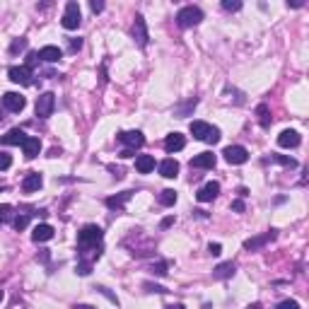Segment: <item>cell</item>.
<instances>
[{"instance_id": "obj_11", "label": "cell", "mask_w": 309, "mask_h": 309, "mask_svg": "<svg viewBox=\"0 0 309 309\" xmlns=\"http://www.w3.org/2000/svg\"><path fill=\"white\" fill-rule=\"evenodd\" d=\"M133 198V191H123V193H119V196H109L107 201V208L109 210H116V213H121L123 208H126V203Z\"/></svg>"}, {"instance_id": "obj_16", "label": "cell", "mask_w": 309, "mask_h": 309, "mask_svg": "<svg viewBox=\"0 0 309 309\" xmlns=\"http://www.w3.org/2000/svg\"><path fill=\"white\" fill-rule=\"evenodd\" d=\"M157 169H160V174L164 176V179H176V174H179V162L172 160V157H167V160H162L160 164H157Z\"/></svg>"}, {"instance_id": "obj_36", "label": "cell", "mask_w": 309, "mask_h": 309, "mask_svg": "<svg viewBox=\"0 0 309 309\" xmlns=\"http://www.w3.org/2000/svg\"><path fill=\"white\" fill-rule=\"evenodd\" d=\"M275 309H299V302L297 299H282Z\"/></svg>"}, {"instance_id": "obj_14", "label": "cell", "mask_w": 309, "mask_h": 309, "mask_svg": "<svg viewBox=\"0 0 309 309\" xmlns=\"http://www.w3.org/2000/svg\"><path fill=\"white\" fill-rule=\"evenodd\" d=\"M54 232L56 229L49 225V222H41V225H37L34 227V232H32V239L37 244H41V242H49V239H54Z\"/></svg>"}, {"instance_id": "obj_22", "label": "cell", "mask_w": 309, "mask_h": 309, "mask_svg": "<svg viewBox=\"0 0 309 309\" xmlns=\"http://www.w3.org/2000/svg\"><path fill=\"white\" fill-rule=\"evenodd\" d=\"M37 56H39L41 61H46V63H58V61L63 58V51H61L58 46H44Z\"/></svg>"}, {"instance_id": "obj_34", "label": "cell", "mask_w": 309, "mask_h": 309, "mask_svg": "<svg viewBox=\"0 0 309 309\" xmlns=\"http://www.w3.org/2000/svg\"><path fill=\"white\" fill-rule=\"evenodd\" d=\"M13 167V157L8 155V152H0V172H5V169H10Z\"/></svg>"}, {"instance_id": "obj_15", "label": "cell", "mask_w": 309, "mask_h": 309, "mask_svg": "<svg viewBox=\"0 0 309 309\" xmlns=\"http://www.w3.org/2000/svg\"><path fill=\"white\" fill-rule=\"evenodd\" d=\"M186 148V138L181 133H169L167 135V140H164V150L172 155V152H179V150Z\"/></svg>"}, {"instance_id": "obj_45", "label": "cell", "mask_w": 309, "mask_h": 309, "mask_svg": "<svg viewBox=\"0 0 309 309\" xmlns=\"http://www.w3.org/2000/svg\"><path fill=\"white\" fill-rule=\"evenodd\" d=\"M73 309H97V307H92V304H75Z\"/></svg>"}, {"instance_id": "obj_10", "label": "cell", "mask_w": 309, "mask_h": 309, "mask_svg": "<svg viewBox=\"0 0 309 309\" xmlns=\"http://www.w3.org/2000/svg\"><path fill=\"white\" fill-rule=\"evenodd\" d=\"M133 39L138 41V46L140 49H145L148 46V27H145V20H143V15H135V22H133Z\"/></svg>"}, {"instance_id": "obj_4", "label": "cell", "mask_w": 309, "mask_h": 309, "mask_svg": "<svg viewBox=\"0 0 309 309\" xmlns=\"http://www.w3.org/2000/svg\"><path fill=\"white\" fill-rule=\"evenodd\" d=\"M82 22V13H80V5L75 3V0H70L66 5V13H63V20H61V25H63V29H68V32H73V29H78Z\"/></svg>"}, {"instance_id": "obj_17", "label": "cell", "mask_w": 309, "mask_h": 309, "mask_svg": "<svg viewBox=\"0 0 309 309\" xmlns=\"http://www.w3.org/2000/svg\"><path fill=\"white\" fill-rule=\"evenodd\" d=\"M22 150H25V157H27V160H34L41 152V140L34 138V135H27V140L22 143Z\"/></svg>"}, {"instance_id": "obj_25", "label": "cell", "mask_w": 309, "mask_h": 309, "mask_svg": "<svg viewBox=\"0 0 309 309\" xmlns=\"http://www.w3.org/2000/svg\"><path fill=\"white\" fill-rule=\"evenodd\" d=\"M256 116H258V123H261V128H268V126H270L268 104H258V107H256Z\"/></svg>"}, {"instance_id": "obj_29", "label": "cell", "mask_w": 309, "mask_h": 309, "mask_svg": "<svg viewBox=\"0 0 309 309\" xmlns=\"http://www.w3.org/2000/svg\"><path fill=\"white\" fill-rule=\"evenodd\" d=\"M25 49H27V39H22V37H20V39H15L13 44H10V54H20V51H25Z\"/></svg>"}, {"instance_id": "obj_5", "label": "cell", "mask_w": 309, "mask_h": 309, "mask_svg": "<svg viewBox=\"0 0 309 309\" xmlns=\"http://www.w3.org/2000/svg\"><path fill=\"white\" fill-rule=\"evenodd\" d=\"M54 109H56V94L54 92L39 94V99H37V116L39 119H49L54 114Z\"/></svg>"}, {"instance_id": "obj_9", "label": "cell", "mask_w": 309, "mask_h": 309, "mask_svg": "<svg viewBox=\"0 0 309 309\" xmlns=\"http://www.w3.org/2000/svg\"><path fill=\"white\" fill-rule=\"evenodd\" d=\"M8 78L17 85H32V68L29 66H13L8 70Z\"/></svg>"}, {"instance_id": "obj_19", "label": "cell", "mask_w": 309, "mask_h": 309, "mask_svg": "<svg viewBox=\"0 0 309 309\" xmlns=\"http://www.w3.org/2000/svg\"><path fill=\"white\" fill-rule=\"evenodd\" d=\"M299 143H302V138H299L297 131H282V133L278 135V145H280V148H297Z\"/></svg>"}, {"instance_id": "obj_40", "label": "cell", "mask_w": 309, "mask_h": 309, "mask_svg": "<svg viewBox=\"0 0 309 309\" xmlns=\"http://www.w3.org/2000/svg\"><path fill=\"white\" fill-rule=\"evenodd\" d=\"M82 49V39L80 37H78V39H70V51H73V54H75V51H80Z\"/></svg>"}, {"instance_id": "obj_18", "label": "cell", "mask_w": 309, "mask_h": 309, "mask_svg": "<svg viewBox=\"0 0 309 309\" xmlns=\"http://www.w3.org/2000/svg\"><path fill=\"white\" fill-rule=\"evenodd\" d=\"M270 239H275V232H273V229H270V232H266V234H261V237L246 239V242H244V249H246V251H256V249H261L263 244H268Z\"/></svg>"}, {"instance_id": "obj_26", "label": "cell", "mask_w": 309, "mask_h": 309, "mask_svg": "<svg viewBox=\"0 0 309 309\" xmlns=\"http://www.w3.org/2000/svg\"><path fill=\"white\" fill-rule=\"evenodd\" d=\"M160 203L164 205V208L174 205V203H176V191H174V188H164V191L160 193Z\"/></svg>"}, {"instance_id": "obj_6", "label": "cell", "mask_w": 309, "mask_h": 309, "mask_svg": "<svg viewBox=\"0 0 309 309\" xmlns=\"http://www.w3.org/2000/svg\"><path fill=\"white\" fill-rule=\"evenodd\" d=\"M225 162L227 164H244V162L249 160V150L244 148V145H229L225 148Z\"/></svg>"}, {"instance_id": "obj_7", "label": "cell", "mask_w": 309, "mask_h": 309, "mask_svg": "<svg viewBox=\"0 0 309 309\" xmlns=\"http://www.w3.org/2000/svg\"><path fill=\"white\" fill-rule=\"evenodd\" d=\"M3 107L8 109V111H13V114H20L22 109L27 107V99L20 92H5L3 94Z\"/></svg>"}, {"instance_id": "obj_42", "label": "cell", "mask_w": 309, "mask_h": 309, "mask_svg": "<svg viewBox=\"0 0 309 309\" xmlns=\"http://www.w3.org/2000/svg\"><path fill=\"white\" fill-rule=\"evenodd\" d=\"M172 225H174V217H172V215H169V217H164V220H162V229L172 227Z\"/></svg>"}, {"instance_id": "obj_3", "label": "cell", "mask_w": 309, "mask_h": 309, "mask_svg": "<svg viewBox=\"0 0 309 309\" xmlns=\"http://www.w3.org/2000/svg\"><path fill=\"white\" fill-rule=\"evenodd\" d=\"M201 20H203V10L196 8V5H186V8H181L176 13V25L181 29L196 27V25H201Z\"/></svg>"}, {"instance_id": "obj_43", "label": "cell", "mask_w": 309, "mask_h": 309, "mask_svg": "<svg viewBox=\"0 0 309 309\" xmlns=\"http://www.w3.org/2000/svg\"><path fill=\"white\" fill-rule=\"evenodd\" d=\"M119 155H121L123 160H128V157H133V155H135V150H128V148H126V150H121Z\"/></svg>"}, {"instance_id": "obj_1", "label": "cell", "mask_w": 309, "mask_h": 309, "mask_svg": "<svg viewBox=\"0 0 309 309\" xmlns=\"http://www.w3.org/2000/svg\"><path fill=\"white\" fill-rule=\"evenodd\" d=\"M102 239H104V232L99 225H85L78 232V263L92 266L102 256V249H104Z\"/></svg>"}, {"instance_id": "obj_37", "label": "cell", "mask_w": 309, "mask_h": 309, "mask_svg": "<svg viewBox=\"0 0 309 309\" xmlns=\"http://www.w3.org/2000/svg\"><path fill=\"white\" fill-rule=\"evenodd\" d=\"M208 251H210V254H213V256H220V254H222V244L210 242V244H208Z\"/></svg>"}, {"instance_id": "obj_32", "label": "cell", "mask_w": 309, "mask_h": 309, "mask_svg": "<svg viewBox=\"0 0 309 309\" xmlns=\"http://www.w3.org/2000/svg\"><path fill=\"white\" fill-rule=\"evenodd\" d=\"M273 160L278 162V164H282V167H290V169L297 167V162L292 160V157H285V155H273Z\"/></svg>"}, {"instance_id": "obj_20", "label": "cell", "mask_w": 309, "mask_h": 309, "mask_svg": "<svg viewBox=\"0 0 309 309\" xmlns=\"http://www.w3.org/2000/svg\"><path fill=\"white\" fill-rule=\"evenodd\" d=\"M41 184H44V179H41L39 172H29V174L22 179V188H25L27 193H34V191H39Z\"/></svg>"}, {"instance_id": "obj_31", "label": "cell", "mask_w": 309, "mask_h": 309, "mask_svg": "<svg viewBox=\"0 0 309 309\" xmlns=\"http://www.w3.org/2000/svg\"><path fill=\"white\" fill-rule=\"evenodd\" d=\"M222 10L237 13V10H242V3H239V0H222Z\"/></svg>"}, {"instance_id": "obj_21", "label": "cell", "mask_w": 309, "mask_h": 309, "mask_svg": "<svg viewBox=\"0 0 309 309\" xmlns=\"http://www.w3.org/2000/svg\"><path fill=\"white\" fill-rule=\"evenodd\" d=\"M27 140V135L22 128H10L8 133L3 135V145H22Z\"/></svg>"}, {"instance_id": "obj_12", "label": "cell", "mask_w": 309, "mask_h": 309, "mask_svg": "<svg viewBox=\"0 0 309 309\" xmlns=\"http://www.w3.org/2000/svg\"><path fill=\"white\" fill-rule=\"evenodd\" d=\"M217 193H220V184H217V181H208V184L196 193V198H198L201 203H210V201H215L217 198Z\"/></svg>"}, {"instance_id": "obj_13", "label": "cell", "mask_w": 309, "mask_h": 309, "mask_svg": "<svg viewBox=\"0 0 309 309\" xmlns=\"http://www.w3.org/2000/svg\"><path fill=\"white\" fill-rule=\"evenodd\" d=\"M215 162H217V157L213 152H201V155H196V157L191 160V167H193V169H213Z\"/></svg>"}, {"instance_id": "obj_27", "label": "cell", "mask_w": 309, "mask_h": 309, "mask_svg": "<svg viewBox=\"0 0 309 309\" xmlns=\"http://www.w3.org/2000/svg\"><path fill=\"white\" fill-rule=\"evenodd\" d=\"M10 220H13V205L3 203V205H0V225H5V222H10Z\"/></svg>"}, {"instance_id": "obj_38", "label": "cell", "mask_w": 309, "mask_h": 309, "mask_svg": "<svg viewBox=\"0 0 309 309\" xmlns=\"http://www.w3.org/2000/svg\"><path fill=\"white\" fill-rule=\"evenodd\" d=\"M90 8H92L94 15H99L102 10H104V3H102V0H92V3H90Z\"/></svg>"}, {"instance_id": "obj_28", "label": "cell", "mask_w": 309, "mask_h": 309, "mask_svg": "<svg viewBox=\"0 0 309 309\" xmlns=\"http://www.w3.org/2000/svg\"><path fill=\"white\" fill-rule=\"evenodd\" d=\"M13 225H15V229H17V232H22V229L29 225V213H22V215H17V217L13 220Z\"/></svg>"}, {"instance_id": "obj_23", "label": "cell", "mask_w": 309, "mask_h": 309, "mask_svg": "<svg viewBox=\"0 0 309 309\" xmlns=\"http://www.w3.org/2000/svg\"><path fill=\"white\" fill-rule=\"evenodd\" d=\"M135 169H138L140 174H150V172L155 169V157H152V155H138V157H135Z\"/></svg>"}, {"instance_id": "obj_33", "label": "cell", "mask_w": 309, "mask_h": 309, "mask_svg": "<svg viewBox=\"0 0 309 309\" xmlns=\"http://www.w3.org/2000/svg\"><path fill=\"white\" fill-rule=\"evenodd\" d=\"M97 290H99V292H102V295L107 297L109 302H111V304H116V307H119V297L114 295V292H111V290H109V287H104V285H99V287H97Z\"/></svg>"}, {"instance_id": "obj_47", "label": "cell", "mask_w": 309, "mask_h": 309, "mask_svg": "<svg viewBox=\"0 0 309 309\" xmlns=\"http://www.w3.org/2000/svg\"><path fill=\"white\" fill-rule=\"evenodd\" d=\"M3 297H5V295H3V290H0V302H3Z\"/></svg>"}, {"instance_id": "obj_39", "label": "cell", "mask_w": 309, "mask_h": 309, "mask_svg": "<svg viewBox=\"0 0 309 309\" xmlns=\"http://www.w3.org/2000/svg\"><path fill=\"white\" fill-rule=\"evenodd\" d=\"M145 290H148V292H167V290H164V287H162V285H152V282H145Z\"/></svg>"}, {"instance_id": "obj_46", "label": "cell", "mask_w": 309, "mask_h": 309, "mask_svg": "<svg viewBox=\"0 0 309 309\" xmlns=\"http://www.w3.org/2000/svg\"><path fill=\"white\" fill-rule=\"evenodd\" d=\"M246 309H263V307H261L258 302H254V304H249V307H246Z\"/></svg>"}, {"instance_id": "obj_24", "label": "cell", "mask_w": 309, "mask_h": 309, "mask_svg": "<svg viewBox=\"0 0 309 309\" xmlns=\"http://www.w3.org/2000/svg\"><path fill=\"white\" fill-rule=\"evenodd\" d=\"M232 275H234V263H232V261L220 263V266L213 270V278H217V280H227V278H232Z\"/></svg>"}, {"instance_id": "obj_8", "label": "cell", "mask_w": 309, "mask_h": 309, "mask_svg": "<svg viewBox=\"0 0 309 309\" xmlns=\"http://www.w3.org/2000/svg\"><path fill=\"white\" fill-rule=\"evenodd\" d=\"M119 140L128 150H138L145 145V135L140 133V131H123V133H119Z\"/></svg>"}, {"instance_id": "obj_30", "label": "cell", "mask_w": 309, "mask_h": 309, "mask_svg": "<svg viewBox=\"0 0 309 309\" xmlns=\"http://www.w3.org/2000/svg\"><path fill=\"white\" fill-rule=\"evenodd\" d=\"M196 104H198V99H196V97H191V99H188V102L184 104V107H179V109H176V114H179V116H186V114L191 111V109H196Z\"/></svg>"}, {"instance_id": "obj_2", "label": "cell", "mask_w": 309, "mask_h": 309, "mask_svg": "<svg viewBox=\"0 0 309 309\" xmlns=\"http://www.w3.org/2000/svg\"><path fill=\"white\" fill-rule=\"evenodd\" d=\"M191 133H193L196 140H203L208 145H215L220 140V128H215V126H210L205 121H191Z\"/></svg>"}, {"instance_id": "obj_44", "label": "cell", "mask_w": 309, "mask_h": 309, "mask_svg": "<svg viewBox=\"0 0 309 309\" xmlns=\"http://www.w3.org/2000/svg\"><path fill=\"white\" fill-rule=\"evenodd\" d=\"M164 309H186V307H184L181 302H176V304H167V307H164Z\"/></svg>"}, {"instance_id": "obj_41", "label": "cell", "mask_w": 309, "mask_h": 309, "mask_svg": "<svg viewBox=\"0 0 309 309\" xmlns=\"http://www.w3.org/2000/svg\"><path fill=\"white\" fill-rule=\"evenodd\" d=\"M232 210H234V213H244V201L242 198H237V201L232 203Z\"/></svg>"}, {"instance_id": "obj_35", "label": "cell", "mask_w": 309, "mask_h": 309, "mask_svg": "<svg viewBox=\"0 0 309 309\" xmlns=\"http://www.w3.org/2000/svg\"><path fill=\"white\" fill-rule=\"evenodd\" d=\"M152 273L160 275V278H164V275H167V263H164V261H157V263L152 266Z\"/></svg>"}]
</instances>
